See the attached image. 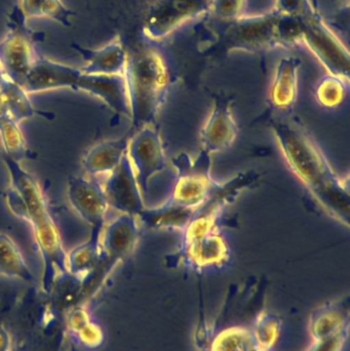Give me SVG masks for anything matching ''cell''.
I'll return each instance as SVG.
<instances>
[{"instance_id":"7c38bea8","label":"cell","mask_w":350,"mask_h":351,"mask_svg":"<svg viewBox=\"0 0 350 351\" xmlns=\"http://www.w3.org/2000/svg\"><path fill=\"white\" fill-rule=\"evenodd\" d=\"M229 260V247L216 231L195 239H183L180 250L168 258L170 266L183 264L195 270L223 267Z\"/></svg>"},{"instance_id":"e575fe53","label":"cell","mask_w":350,"mask_h":351,"mask_svg":"<svg viewBox=\"0 0 350 351\" xmlns=\"http://www.w3.org/2000/svg\"><path fill=\"white\" fill-rule=\"evenodd\" d=\"M273 10L279 14L297 16L303 20L318 12L312 0H277V6Z\"/></svg>"},{"instance_id":"d4e9b609","label":"cell","mask_w":350,"mask_h":351,"mask_svg":"<svg viewBox=\"0 0 350 351\" xmlns=\"http://www.w3.org/2000/svg\"><path fill=\"white\" fill-rule=\"evenodd\" d=\"M0 105L18 123L36 115L47 119L53 117L51 113L35 108L23 86L8 80L0 86Z\"/></svg>"},{"instance_id":"83f0119b","label":"cell","mask_w":350,"mask_h":351,"mask_svg":"<svg viewBox=\"0 0 350 351\" xmlns=\"http://www.w3.org/2000/svg\"><path fill=\"white\" fill-rule=\"evenodd\" d=\"M104 228L90 229L88 241L74 247L68 254L66 264L72 274L76 276V274L92 271L100 255L101 237Z\"/></svg>"},{"instance_id":"44dd1931","label":"cell","mask_w":350,"mask_h":351,"mask_svg":"<svg viewBox=\"0 0 350 351\" xmlns=\"http://www.w3.org/2000/svg\"><path fill=\"white\" fill-rule=\"evenodd\" d=\"M349 301L345 299L325 303L310 315V330L314 342L326 339L349 324Z\"/></svg>"},{"instance_id":"9a60e30c","label":"cell","mask_w":350,"mask_h":351,"mask_svg":"<svg viewBox=\"0 0 350 351\" xmlns=\"http://www.w3.org/2000/svg\"><path fill=\"white\" fill-rule=\"evenodd\" d=\"M67 196L76 214L90 228H104L109 204L101 184L84 177H70Z\"/></svg>"},{"instance_id":"d590c367","label":"cell","mask_w":350,"mask_h":351,"mask_svg":"<svg viewBox=\"0 0 350 351\" xmlns=\"http://www.w3.org/2000/svg\"><path fill=\"white\" fill-rule=\"evenodd\" d=\"M349 324L331 337L314 342L308 351H342L349 338Z\"/></svg>"},{"instance_id":"d6986e66","label":"cell","mask_w":350,"mask_h":351,"mask_svg":"<svg viewBox=\"0 0 350 351\" xmlns=\"http://www.w3.org/2000/svg\"><path fill=\"white\" fill-rule=\"evenodd\" d=\"M86 62V65L80 71L84 74H104L116 75L123 74L127 62V53L119 39H114L103 49L92 51L74 45Z\"/></svg>"},{"instance_id":"ac0fdd59","label":"cell","mask_w":350,"mask_h":351,"mask_svg":"<svg viewBox=\"0 0 350 351\" xmlns=\"http://www.w3.org/2000/svg\"><path fill=\"white\" fill-rule=\"evenodd\" d=\"M30 225L34 234L35 243L45 262V278L49 280L53 278L55 269L65 271L67 254L64 251L59 231L51 215H47Z\"/></svg>"},{"instance_id":"836d02e7","label":"cell","mask_w":350,"mask_h":351,"mask_svg":"<svg viewBox=\"0 0 350 351\" xmlns=\"http://www.w3.org/2000/svg\"><path fill=\"white\" fill-rule=\"evenodd\" d=\"M248 0H209L210 10L221 22H232L245 16Z\"/></svg>"},{"instance_id":"52a82bcc","label":"cell","mask_w":350,"mask_h":351,"mask_svg":"<svg viewBox=\"0 0 350 351\" xmlns=\"http://www.w3.org/2000/svg\"><path fill=\"white\" fill-rule=\"evenodd\" d=\"M259 178L260 175L255 172L242 173L226 183L219 184L217 189L195 210L190 222L182 232L183 239H195L216 231L218 221L225 208L244 190L256 185Z\"/></svg>"},{"instance_id":"f546056e","label":"cell","mask_w":350,"mask_h":351,"mask_svg":"<svg viewBox=\"0 0 350 351\" xmlns=\"http://www.w3.org/2000/svg\"><path fill=\"white\" fill-rule=\"evenodd\" d=\"M18 8L25 18L45 16L61 23L64 26H70L69 16L72 12L61 0H21Z\"/></svg>"},{"instance_id":"8fae6325","label":"cell","mask_w":350,"mask_h":351,"mask_svg":"<svg viewBox=\"0 0 350 351\" xmlns=\"http://www.w3.org/2000/svg\"><path fill=\"white\" fill-rule=\"evenodd\" d=\"M127 154L142 195L143 197L147 196L150 180L166 167L164 144L160 133L150 125L138 130L135 135L129 138Z\"/></svg>"},{"instance_id":"4fadbf2b","label":"cell","mask_w":350,"mask_h":351,"mask_svg":"<svg viewBox=\"0 0 350 351\" xmlns=\"http://www.w3.org/2000/svg\"><path fill=\"white\" fill-rule=\"evenodd\" d=\"M103 189L109 208H114L121 214L138 217L146 208L127 154L123 156L118 167L109 174Z\"/></svg>"},{"instance_id":"8992f818","label":"cell","mask_w":350,"mask_h":351,"mask_svg":"<svg viewBox=\"0 0 350 351\" xmlns=\"http://www.w3.org/2000/svg\"><path fill=\"white\" fill-rule=\"evenodd\" d=\"M301 43L324 66L329 75L349 82V51L327 25L320 12L304 20Z\"/></svg>"},{"instance_id":"1f68e13d","label":"cell","mask_w":350,"mask_h":351,"mask_svg":"<svg viewBox=\"0 0 350 351\" xmlns=\"http://www.w3.org/2000/svg\"><path fill=\"white\" fill-rule=\"evenodd\" d=\"M347 90L349 82L336 76L328 75L321 80L316 88V100L324 108H337L345 101Z\"/></svg>"},{"instance_id":"5b68a950","label":"cell","mask_w":350,"mask_h":351,"mask_svg":"<svg viewBox=\"0 0 350 351\" xmlns=\"http://www.w3.org/2000/svg\"><path fill=\"white\" fill-rule=\"evenodd\" d=\"M279 14L273 10L256 16H242L227 24L220 35V47L226 51L258 53L277 45V26Z\"/></svg>"},{"instance_id":"484cf974","label":"cell","mask_w":350,"mask_h":351,"mask_svg":"<svg viewBox=\"0 0 350 351\" xmlns=\"http://www.w3.org/2000/svg\"><path fill=\"white\" fill-rule=\"evenodd\" d=\"M0 141H1L4 154L8 158L18 162L26 158H33L32 152L29 149L24 134L21 130L20 123H16L1 105H0Z\"/></svg>"},{"instance_id":"2e32d148","label":"cell","mask_w":350,"mask_h":351,"mask_svg":"<svg viewBox=\"0 0 350 351\" xmlns=\"http://www.w3.org/2000/svg\"><path fill=\"white\" fill-rule=\"evenodd\" d=\"M82 71L71 66L39 56L23 84L27 94H37L58 88L75 90Z\"/></svg>"},{"instance_id":"ba28073f","label":"cell","mask_w":350,"mask_h":351,"mask_svg":"<svg viewBox=\"0 0 350 351\" xmlns=\"http://www.w3.org/2000/svg\"><path fill=\"white\" fill-rule=\"evenodd\" d=\"M3 162L10 179V187L3 196L12 214L29 224L51 214L45 194L35 178L22 168L20 162L5 154Z\"/></svg>"},{"instance_id":"4316f807","label":"cell","mask_w":350,"mask_h":351,"mask_svg":"<svg viewBox=\"0 0 350 351\" xmlns=\"http://www.w3.org/2000/svg\"><path fill=\"white\" fill-rule=\"evenodd\" d=\"M208 351H266L257 341L252 328L234 326L222 330L212 340Z\"/></svg>"},{"instance_id":"7402d4cb","label":"cell","mask_w":350,"mask_h":351,"mask_svg":"<svg viewBox=\"0 0 350 351\" xmlns=\"http://www.w3.org/2000/svg\"><path fill=\"white\" fill-rule=\"evenodd\" d=\"M318 204L339 223L349 227L350 193L349 180L334 178L310 192Z\"/></svg>"},{"instance_id":"6da1fadb","label":"cell","mask_w":350,"mask_h":351,"mask_svg":"<svg viewBox=\"0 0 350 351\" xmlns=\"http://www.w3.org/2000/svg\"><path fill=\"white\" fill-rule=\"evenodd\" d=\"M132 123L136 131L150 125L164 105L170 88V72L164 58L153 49L127 55L125 72Z\"/></svg>"},{"instance_id":"5bb4252c","label":"cell","mask_w":350,"mask_h":351,"mask_svg":"<svg viewBox=\"0 0 350 351\" xmlns=\"http://www.w3.org/2000/svg\"><path fill=\"white\" fill-rule=\"evenodd\" d=\"M232 105V99L226 95L214 97L213 109L199 134L201 147L208 154L228 149L238 137V123L234 119Z\"/></svg>"},{"instance_id":"8d00e7d4","label":"cell","mask_w":350,"mask_h":351,"mask_svg":"<svg viewBox=\"0 0 350 351\" xmlns=\"http://www.w3.org/2000/svg\"><path fill=\"white\" fill-rule=\"evenodd\" d=\"M6 77L4 76L3 72H2L1 68H0V86L3 84V82H5Z\"/></svg>"},{"instance_id":"f1b7e54d","label":"cell","mask_w":350,"mask_h":351,"mask_svg":"<svg viewBox=\"0 0 350 351\" xmlns=\"http://www.w3.org/2000/svg\"><path fill=\"white\" fill-rule=\"evenodd\" d=\"M0 274L26 280L32 278L20 249L5 233H0Z\"/></svg>"},{"instance_id":"ffe728a7","label":"cell","mask_w":350,"mask_h":351,"mask_svg":"<svg viewBox=\"0 0 350 351\" xmlns=\"http://www.w3.org/2000/svg\"><path fill=\"white\" fill-rule=\"evenodd\" d=\"M301 60L296 57L283 58L277 64L271 88V101L279 110H291L297 101L298 72Z\"/></svg>"},{"instance_id":"7a4b0ae2","label":"cell","mask_w":350,"mask_h":351,"mask_svg":"<svg viewBox=\"0 0 350 351\" xmlns=\"http://www.w3.org/2000/svg\"><path fill=\"white\" fill-rule=\"evenodd\" d=\"M269 128L290 170L308 191L338 177L316 140L300 123L273 117Z\"/></svg>"},{"instance_id":"9c48e42d","label":"cell","mask_w":350,"mask_h":351,"mask_svg":"<svg viewBox=\"0 0 350 351\" xmlns=\"http://www.w3.org/2000/svg\"><path fill=\"white\" fill-rule=\"evenodd\" d=\"M209 10V0H153L144 18V34L151 40H162Z\"/></svg>"},{"instance_id":"d6a6232c","label":"cell","mask_w":350,"mask_h":351,"mask_svg":"<svg viewBox=\"0 0 350 351\" xmlns=\"http://www.w3.org/2000/svg\"><path fill=\"white\" fill-rule=\"evenodd\" d=\"M303 25V19L279 14L275 26L279 47H294L301 43Z\"/></svg>"},{"instance_id":"e0dca14e","label":"cell","mask_w":350,"mask_h":351,"mask_svg":"<svg viewBox=\"0 0 350 351\" xmlns=\"http://www.w3.org/2000/svg\"><path fill=\"white\" fill-rule=\"evenodd\" d=\"M88 93L100 99L117 114L131 117L129 96L123 74H84L78 78L75 90Z\"/></svg>"},{"instance_id":"4dcf8cb0","label":"cell","mask_w":350,"mask_h":351,"mask_svg":"<svg viewBox=\"0 0 350 351\" xmlns=\"http://www.w3.org/2000/svg\"><path fill=\"white\" fill-rule=\"evenodd\" d=\"M283 322L277 315L264 311L257 317L252 331L261 348L271 351L281 335Z\"/></svg>"},{"instance_id":"cb8c5ba5","label":"cell","mask_w":350,"mask_h":351,"mask_svg":"<svg viewBox=\"0 0 350 351\" xmlns=\"http://www.w3.org/2000/svg\"><path fill=\"white\" fill-rule=\"evenodd\" d=\"M195 210L166 202L158 208H145L139 215L143 224L152 230H185Z\"/></svg>"},{"instance_id":"603a6c76","label":"cell","mask_w":350,"mask_h":351,"mask_svg":"<svg viewBox=\"0 0 350 351\" xmlns=\"http://www.w3.org/2000/svg\"><path fill=\"white\" fill-rule=\"evenodd\" d=\"M129 138L109 140L92 146L82 160L86 172L92 176L110 174L127 154Z\"/></svg>"},{"instance_id":"3957f363","label":"cell","mask_w":350,"mask_h":351,"mask_svg":"<svg viewBox=\"0 0 350 351\" xmlns=\"http://www.w3.org/2000/svg\"><path fill=\"white\" fill-rule=\"evenodd\" d=\"M24 14L16 6L8 16V34L0 43V68L6 80L22 86L38 59L35 43L38 36L27 28Z\"/></svg>"},{"instance_id":"277c9868","label":"cell","mask_w":350,"mask_h":351,"mask_svg":"<svg viewBox=\"0 0 350 351\" xmlns=\"http://www.w3.org/2000/svg\"><path fill=\"white\" fill-rule=\"evenodd\" d=\"M172 162L177 179L168 202L197 210L219 186L211 175V154L201 149L195 160L188 154H181Z\"/></svg>"},{"instance_id":"30bf717a","label":"cell","mask_w":350,"mask_h":351,"mask_svg":"<svg viewBox=\"0 0 350 351\" xmlns=\"http://www.w3.org/2000/svg\"><path fill=\"white\" fill-rule=\"evenodd\" d=\"M139 239L137 219L121 214L104 228L101 237L100 255L90 271L92 280H101L135 249Z\"/></svg>"}]
</instances>
